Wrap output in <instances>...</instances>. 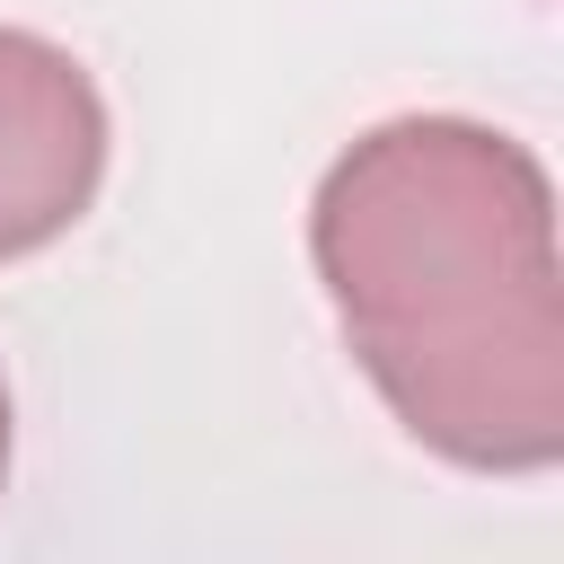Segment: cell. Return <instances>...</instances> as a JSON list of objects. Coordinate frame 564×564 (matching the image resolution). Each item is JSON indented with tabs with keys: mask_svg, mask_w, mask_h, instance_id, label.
I'll list each match as a JSON object with an SVG mask.
<instances>
[{
	"mask_svg": "<svg viewBox=\"0 0 564 564\" xmlns=\"http://www.w3.org/2000/svg\"><path fill=\"white\" fill-rule=\"evenodd\" d=\"M0 485H9V379H0Z\"/></svg>",
	"mask_w": 564,
	"mask_h": 564,
	"instance_id": "obj_3",
	"label": "cell"
},
{
	"mask_svg": "<svg viewBox=\"0 0 564 564\" xmlns=\"http://www.w3.org/2000/svg\"><path fill=\"white\" fill-rule=\"evenodd\" d=\"M308 256L388 414L467 476L564 458V264L538 150L467 115L361 132L317 203Z\"/></svg>",
	"mask_w": 564,
	"mask_h": 564,
	"instance_id": "obj_1",
	"label": "cell"
},
{
	"mask_svg": "<svg viewBox=\"0 0 564 564\" xmlns=\"http://www.w3.org/2000/svg\"><path fill=\"white\" fill-rule=\"evenodd\" d=\"M106 97L53 35L0 26V264L53 247L106 185Z\"/></svg>",
	"mask_w": 564,
	"mask_h": 564,
	"instance_id": "obj_2",
	"label": "cell"
}]
</instances>
